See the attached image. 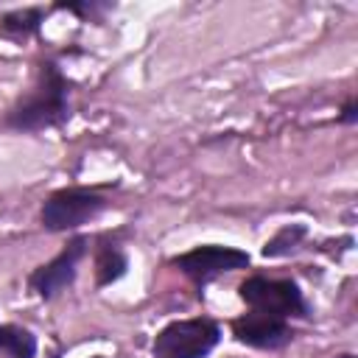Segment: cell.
<instances>
[{
	"label": "cell",
	"mask_w": 358,
	"mask_h": 358,
	"mask_svg": "<svg viewBox=\"0 0 358 358\" xmlns=\"http://www.w3.org/2000/svg\"><path fill=\"white\" fill-rule=\"evenodd\" d=\"M129 268V260L126 255L117 249V246H101L98 255H95V285L103 288V285H112L115 280H120Z\"/></svg>",
	"instance_id": "obj_9"
},
{
	"label": "cell",
	"mask_w": 358,
	"mask_h": 358,
	"mask_svg": "<svg viewBox=\"0 0 358 358\" xmlns=\"http://www.w3.org/2000/svg\"><path fill=\"white\" fill-rule=\"evenodd\" d=\"M305 232H308V229H305L302 224H285L274 238L266 241L263 255H266V257H282V255L294 252V249L299 246V241L305 238Z\"/></svg>",
	"instance_id": "obj_11"
},
{
	"label": "cell",
	"mask_w": 358,
	"mask_h": 358,
	"mask_svg": "<svg viewBox=\"0 0 358 358\" xmlns=\"http://www.w3.org/2000/svg\"><path fill=\"white\" fill-rule=\"evenodd\" d=\"M338 358H355V355H350V352H344V355H338Z\"/></svg>",
	"instance_id": "obj_14"
},
{
	"label": "cell",
	"mask_w": 358,
	"mask_h": 358,
	"mask_svg": "<svg viewBox=\"0 0 358 358\" xmlns=\"http://www.w3.org/2000/svg\"><path fill=\"white\" fill-rule=\"evenodd\" d=\"M232 333L241 344L257 347V350H280L294 338V330L285 319H274L266 313H243L232 322Z\"/></svg>",
	"instance_id": "obj_7"
},
{
	"label": "cell",
	"mask_w": 358,
	"mask_h": 358,
	"mask_svg": "<svg viewBox=\"0 0 358 358\" xmlns=\"http://www.w3.org/2000/svg\"><path fill=\"white\" fill-rule=\"evenodd\" d=\"M45 20V8L42 6H28V8H14L8 14L0 17V34L8 39H28L39 31Z\"/></svg>",
	"instance_id": "obj_8"
},
{
	"label": "cell",
	"mask_w": 358,
	"mask_h": 358,
	"mask_svg": "<svg viewBox=\"0 0 358 358\" xmlns=\"http://www.w3.org/2000/svg\"><path fill=\"white\" fill-rule=\"evenodd\" d=\"M70 117V81L56 62H42L34 87L6 112V126L17 131H42Z\"/></svg>",
	"instance_id": "obj_1"
},
{
	"label": "cell",
	"mask_w": 358,
	"mask_h": 358,
	"mask_svg": "<svg viewBox=\"0 0 358 358\" xmlns=\"http://www.w3.org/2000/svg\"><path fill=\"white\" fill-rule=\"evenodd\" d=\"M106 207H109V201L98 190L64 187L45 199V204L39 210V221L48 232H67V229H78L81 224L92 221Z\"/></svg>",
	"instance_id": "obj_3"
},
{
	"label": "cell",
	"mask_w": 358,
	"mask_h": 358,
	"mask_svg": "<svg viewBox=\"0 0 358 358\" xmlns=\"http://www.w3.org/2000/svg\"><path fill=\"white\" fill-rule=\"evenodd\" d=\"M338 123H347V126L358 123V103H355V101H350V103L341 109V115H338Z\"/></svg>",
	"instance_id": "obj_13"
},
{
	"label": "cell",
	"mask_w": 358,
	"mask_h": 358,
	"mask_svg": "<svg viewBox=\"0 0 358 358\" xmlns=\"http://www.w3.org/2000/svg\"><path fill=\"white\" fill-rule=\"evenodd\" d=\"M241 299L255 310L274 319H302L308 316V302L294 280L249 277L238 285Z\"/></svg>",
	"instance_id": "obj_4"
},
{
	"label": "cell",
	"mask_w": 358,
	"mask_h": 358,
	"mask_svg": "<svg viewBox=\"0 0 358 358\" xmlns=\"http://www.w3.org/2000/svg\"><path fill=\"white\" fill-rule=\"evenodd\" d=\"M221 341V327L207 319H176L165 324L151 344L154 358H207Z\"/></svg>",
	"instance_id": "obj_2"
},
{
	"label": "cell",
	"mask_w": 358,
	"mask_h": 358,
	"mask_svg": "<svg viewBox=\"0 0 358 358\" xmlns=\"http://www.w3.org/2000/svg\"><path fill=\"white\" fill-rule=\"evenodd\" d=\"M0 355L6 358H34L36 338L31 330L17 324H0Z\"/></svg>",
	"instance_id": "obj_10"
},
{
	"label": "cell",
	"mask_w": 358,
	"mask_h": 358,
	"mask_svg": "<svg viewBox=\"0 0 358 358\" xmlns=\"http://www.w3.org/2000/svg\"><path fill=\"white\" fill-rule=\"evenodd\" d=\"M190 282H196L199 288L213 282L215 277L227 274V271H238V268H246L249 266V255L243 249H235V246H218V243H210V246H196L185 255H176L171 260Z\"/></svg>",
	"instance_id": "obj_5"
},
{
	"label": "cell",
	"mask_w": 358,
	"mask_h": 358,
	"mask_svg": "<svg viewBox=\"0 0 358 358\" xmlns=\"http://www.w3.org/2000/svg\"><path fill=\"white\" fill-rule=\"evenodd\" d=\"M56 8L70 11V14H76V17H92V14L106 11L109 3H90V0H84V3H56Z\"/></svg>",
	"instance_id": "obj_12"
},
{
	"label": "cell",
	"mask_w": 358,
	"mask_h": 358,
	"mask_svg": "<svg viewBox=\"0 0 358 358\" xmlns=\"http://www.w3.org/2000/svg\"><path fill=\"white\" fill-rule=\"evenodd\" d=\"M87 252V238H73L53 260H48L45 266H39L31 277L28 285L36 296L42 299H53L56 294H62L67 285H73L76 271H78V260Z\"/></svg>",
	"instance_id": "obj_6"
}]
</instances>
